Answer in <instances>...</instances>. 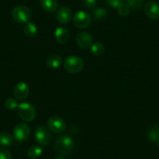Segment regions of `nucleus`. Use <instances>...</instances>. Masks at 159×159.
Returning a JSON list of instances; mask_svg holds the SVG:
<instances>
[{
	"instance_id": "nucleus-1",
	"label": "nucleus",
	"mask_w": 159,
	"mask_h": 159,
	"mask_svg": "<svg viewBox=\"0 0 159 159\" xmlns=\"http://www.w3.org/2000/svg\"><path fill=\"white\" fill-rule=\"evenodd\" d=\"M74 148V141L73 138L66 134L59 136L55 143V148L61 155H68Z\"/></svg>"
},
{
	"instance_id": "nucleus-2",
	"label": "nucleus",
	"mask_w": 159,
	"mask_h": 159,
	"mask_svg": "<svg viewBox=\"0 0 159 159\" xmlns=\"http://www.w3.org/2000/svg\"><path fill=\"white\" fill-rule=\"evenodd\" d=\"M84 60L78 56H69L64 60V69L72 74L80 73L84 69Z\"/></svg>"
},
{
	"instance_id": "nucleus-3",
	"label": "nucleus",
	"mask_w": 159,
	"mask_h": 159,
	"mask_svg": "<svg viewBox=\"0 0 159 159\" xmlns=\"http://www.w3.org/2000/svg\"><path fill=\"white\" fill-rule=\"evenodd\" d=\"M12 17L18 24H24L29 22L32 16L31 11L25 6H17L12 10Z\"/></svg>"
},
{
	"instance_id": "nucleus-4",
	"label": "nucleus",
	"mask_w": 159,
	"mask_h": 159,
	"mask_svg": "<svg viewBox=\"0 0 159 159\" xmlns=\"http://www.w3.org/2000/svg\"><path fill=\"white\" fill-rule=\"evenodd\" d=\"M17 113L20 118L25 122H31L36 116V110L30 103L24 102L18 105Z\"/></svg>"
},
{
	"instance_id": "nucleus-5",
	"label": "nucleus",
	"mask_w": 159,
	"mask_h": 159,
	"mask_svg": "<svg viewBox=\"0 0 159 159\" xmlns=\"http://www.w3.org/2000/svg\"><path fill=\"white\" fill-rule=\"evenodd\" d=\"M35 140L41 146L45 147L49 144L51 140V134L45 126H38L35 129Z\"/></svg>"
},
{
	"instance_id": "nucleus-6",
	"label": "nucleus",
	"mask_w": 159,
	"mask_h": 159,
	"mask_svg": "<svg viewBox=\"0 0 159 159\" xmlns=\"http://www.w3.org/2000/svg\"><path fill=\"white\" fill-rule=\"evenodd\" d=\"M48 127L52 132L55 134H61L65 131L66 128V124L64 121L63 119H62L59 116H52L48 119L47 122Z\"/></svg>"
},
{
	"instance_id": "nucleus-7",
	"label": "nucleus",
	"mask_w": 159,
	"mask_h": 159,
	"mask_svg": "<svg viewBox=\"0 0 159 159\" xmlns=\"http://www.w3.org/2000/svg\"><path fill=\"white\" fill-rule=\"evenodd\" d=\"M91 16L87 12L78 11L77 13H75L73 16V24L78 28H86L91 25Z\"/></svg>"
},
{
	"instance_id": "nucleus-8",
	"label": "nucleus",
	"mask_w": 159,
	"mask_h": 159,
	"mask_svg": "<svg viewBox=\"0 0 159 159\" xmlns=\"http://www.w3.org/2000/svg\"><path fill=\"white\" fill-rule=\"evenodd\" d=\"M30 126L24 123H19L13 129V137L15 140L19 142L24 141L30 136Z\"/></svg>"
},
{
	"instance_id": "nucleus-9",
	"label": "nucleus",
	"mask_w": 159,
	"mask_h": 159,
	"mask_svg": "<svg viewBox=\"0 0 159 159\" xmlns=\"http://www.w3.org/2000/svg\"><path fill=\"white\" fill-rule=\"evenodd\" d=\"M144 12L147 16L150 19H159V3L154 0L149 1L145 5Z\"/></svg>"
},
{
	"instance_id": "nucleus-10",
	"label": "nucleus",
	"mask_w": 159,
	"mask_h": 159,
	"mask_svg": "<svg viewBox=\"0 0 159 159\" xmlns=\"http://www.w3.org/2000/svg\"><path fill=\"white\" fill-rule=\"evenodd\" d=\"M73 13L71 10L67 7H62L56 13V20L62 24H66L71 20Z\"/></svg>"
},
{
	"instance_id": "nucleus-11",
	"label": "nucleus",
	"mask_w": 159,
	"mask_h": 159,
	"mask_svg": "<svg viewBox=\"0 0 159 159\" xmlns=\"http://www.w3.org/2000/svg\"><path fill=\"white\" fill-rule=\"evenodd\" d=\"M14 96L18 100H24L27 98L30 93V88L28 85L24 82H20L15 86Z\"/></svg>"
},
{
	"instance_id": "nucleus-12",
	"label": "nucleus",
	"mask_w": 159,
	"mask_h": 159,
	"mask_svg": "<svg viewBox=\"0 0 159 159\" xmlns=\"http://www.w3.org/2000/svg\"><path fill=\"white\" fill-rule=\"evenodd\" d=\"M76 40L77 45L82 48H88L92 45V37L89 33L86 31L80 32L76 36Z\"/></svg>"
},
{
	"instance_id": "nucleus-13",
	"label": "nucleus",
	"mask_w": 159,
	"mask_h": 159,
	"mask_svg": "<svg viewBox=\"0 0 159 159\" xmlns=\"http://www.w3.org/2000/svg\"><path fill=\"white\" fill-rule=\"evenodd\" d=\"M56 41L59 44H66L70 38V32L65 27H59L55 31Z\"/></svg>"
},
{
	"instance_id": "nucleus-14",
	"label": "nucleus",
	"mask_w": 159,
	"mask_h": 159,
	"mask_svg": "<svg viewBox=\"0 0 159 159\" xmlns=\"http://www.w3.org/2000/svg\"><path fill=\"white\" fill-rule=\"evenodd\" d=\"M40 5L45 11L53 13L58 9L59 4L57 0H40Z\"/></svg>"
},
{
	"instance_id": "nucleus-15",
	"label": "nucleus",
	"mask_w": 159,
	"mask_h": 159,
	"mask_svg": "<svg viewBox=\"0 0 159 159\" xmlns=\"http://www.w3.org/2000/svg\"><path fill=\"white\" fill-rule=\"evenodd\" d=\"M62 62V59L60 56L57 54H53L48 56L47 59L46 63L48 67L52 69H57L61 66Z\"/></svg>"
},
{
	"instance_id": "nucleus-16",
	"label": "nucleus",
	"mask_w": 159,
	"mask_h": 159,
	"mask_svg": "<svg viewBox=\"0 0 159 159\" xmlns=\"http://www.w3.org/2000/svg\"><path fill=\"white\" fill-rule=\"evenodd\" d=\"M24 32L27 36L30 37V38L34 37L36 36L37 33H38V27L34 23L29 21L24 24Z\"/></svg>"
},
{
	"instance_id": "nucleus-17",
	"label": "nucleus",
	"mask_w": 159,
	"mask_h": 159,
	"mask_svg": "<svg viewBox=\"0 0 159 159\" xmlns=\"http://www.w3.org/2000/svg\"><path fill=\"white\" fill-rule=\"evenodd\" d=\"M43 150L39 145H33L27 150V156L32 159H36L42 154Z\"/></svg>"
},
{
	"instance_id": "nucleus-18",
	"label": "nucleus",
	"mask_w": 159,
	"mask_h": 159,
	"mask_svg": "<svg viewBox=\"0 0 159 159\" xmlns=\"http://www.w3.org/2000/svg\"><path fill=\"white\" fill-rule=\"evenodd\" d=\"M13 139L8 132L0 133V145L2 147H9L12 145Z\"/></svg>"
},
{
	"instance_id": "nucleus-19",
	"label": "nucleus",
	"mask_w": 159,
	"mask_h": 159,
	"mask_svg": "<svg viewBox=\"0 0 159 159\" xmlns=\"http://www.w3.org/2000/svg\"><path fill=\"white\" fill-rule=\"evenodd\" d=\"M159 137V126L157 124H154L149 129L148 132V138L151 141L156 142Z\"/></svg>"
},
{
	"instance_id": "nucleus-20",
	"label": "nucleus",
	"mask_w": 159,
	"mask_h": 159,
	"mask_svg": "<svg viewBox=\"0 0 159 159\" xmlns=\"http://www.w3.org/2000/svg\"><path fill=\"white\" fill-rule=\"evenodd\" d=\"M91 52L95 56H100L105 52V46L100 42H95L91 46Z\"/></svg>"
},
{
	"instance_id": "nucleus-21",
	"label": "nucleus",
	"mask_w": 159,
	"mask_h": 159,
	"mask_svg": "<svg viewBox=\"0 0 159 159\" xmlns=\"http://www.w3.org/2000/svg\"><path fill=\"white\" fill-rule=\"evenodd\" d=\"M129 8L134 10H140L144 5V0H126Z\"/></svg>"
},
{
	"instance_id": "nucleus-22",
	"label": "nucleus",
	"mask_w": 159,
	"mask_h": 159,
	"mask_svg": "<svg viewBox=\"0 0 159 159\" xmlns=\"http://www.w3.org/2000/svg\"><path fill=\"white\" fill-rule=\"evenodd\" d=\"M18 105H19V104H18L17 101L15 98H9L5 101L6 108L10 110V111H13V110L17 108Z\"/></svg>"
},
{
	"instance_id": "nucleus-23",
	"label": "nucleus",
	"mask_w": 159,
	"mask_h": 159,
	"mask_svg": "<svg viewBox=\"0 0 159 159\" xmlns=\"http://www.w3.org/2000/svg\"><path fill=\"white\" fill-rule=\"evenodd\" d=\"M117 10L119 14L122 16H127L130 13V8L127 5V3H125V2L119 6Z\"/></svg>"
},
{
	"instance_id": "nucleus-24",
	"label": "nucleus",
	"mask_w": 159,
	"mask_h": 159,
	"mask_svg": "<svg viewBox=\"0 0 159 159\" xmlns=\"http://www.w3.org/2000/svg\"><path fill=\"white\" fill-rule=\"evenodd\" d=\"M94 16L95 18V20H103L104 18H105L107 16L106 10L105 9L102 8V7H99V8L96 9L94 11Z\"/></svg>"
},
{
	"instance_id": "nucleus-25",
	"label": "nucleus",
	"mask_w": 159,
	"mask_h": 159,
	"mask_svg": "<svg viewBox=\"0 0 159 159\" xmlns=\"http://www.w3.org/2000/svg\"><path fill=\"white\" fill-rule=\"evenodd\" d=\"M0 159H12V154L5 148H0Z\"/></svg>"
},
{
	"instance_id": "nucleus-26",
	"label": "nucleus",
	"mask_w": 159,
	"mask_h": 159,
	"mask_svg": "<svg viewBox=\"0 0 159 159\" xmlns=\"http://www.w3.org/2000/svg\"><path fill=\"white\" fill-rule=\"evenodd\" d=\"M105 2L109 7L117 9L119 6L125 2V0H105Z\"/></svg>"
},
{
	"instance_id": "nucleus-27",
	"label": "nucleus",
	"mask_w": 159,
	"mask_h": 159,
	"mask_svg": "<svg viewBox=\"0 0 159 159\" xmlns=\"http://www.w3.org/2000/svg\"><path fill=\"white\" fill-rule=\"evenodd\" d=\"M84 5L88 9H94L97 6V0H84Z\"/></svg>"
},
{
	"instance_id": "nucleus-28",
	"label": "nucleus",
	"mask_w": 159,
	"mask_h": 159,
	"mask_svg": "<svg viewBox=\"0 0 159 159\" xmlns=\"http://www.w3.org/2000/svg\"><path fill=\"white\" fill-rule=\"evenodd\" d=\"M56 159H66L65 158V157H64L63 155H59V156H57V157H56Z\"/></svg>"
},
{
	"instance_id": "nucleus-29",
	"label": "nucleus",
	"mask_w": 159,
	"mask_h": 159,
	"mask_svg": "<svg viewBox=\"0 0 159 159\" xmlns=\"http://www.w3.org/2000/svg\"><path fill=\"white\" fill-rule=\"evenodd\" d=\"M156 142H157V145H158V146H159V137H158V139H157V141H156Z\"/></svg>"
}]
</instances>
